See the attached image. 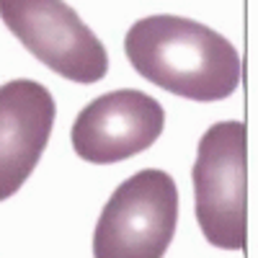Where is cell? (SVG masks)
I'll use <instances>...</instances> for the list:
<instances>
[{"label": "cell", "instance_id": "cell-3", "mask_svg": "<svg viewBox=\"0 0 258 258\" xmlns=\"http://www.w3.org/2000/svg\"><path fill=\"white\" fill-rule=\"evenodd\" d=\"M176 222V181L165 170L145 168L106 202L93 232V258H163Z\"/></svg>", "mask_w": 258, "mask_h": 258}, {"label": "cell", "instance_id": "cell-6", "mask_svg": "<svg viewBox=\"0 0 258 258\" xmlns=\"http://www.w3.org/2000/svg\"><path fill=\"white\" fill-rule=\"evenodd\" d=\"M57 106L41 83L18 78L0 85V202L29 181L49 142Z\"/></svg>", "mask_w": 258, "mask_h": 258}, {"label": "cell", "instance_id": "cell-4", "mask_svg": "<svg viewBox=\"0 0 258 258\" xmlns=\"http://www.w3.org/2000/svg\"><path fill=\"white\" fill-rule=\"evenodd\" d=\"M0 18L57 75L83 85L106 78V47L64 0H0Z\"/></svg>", "mask_w": 258, "mask_h": 258}, {"label": "cell", "instance_id": "cell-1", "mask_svg": "<svg viewBox=\"0 0 258 258\" xmlns=\"http://www.w3.org/2000/svg\"><path fill=\"white\" fill-rule=\"evenodd\" d=\"M132 68L158 88L191 101H222L240 85V54L214 29L181 16H147L124 36Z\"/></svg>", "mask_w": 258, "mask_h": 258}, {"label": "cell", "instance_id": "cell-5", "mask_svg": "<svg viewBox=\"0 0 258 258\" xmlns=\"http://www.w3.org/2000/svg\"><path fill=\"white\" fill-rule=\"evenodd\" d=\"M163 106L142 91L121 88L103 93L78 114L73 124V150L78 158L109 165L145 153L163 135Z\"/></svg>", "mask_w": 258, "mask_h": 258}, {"label": "cell", "instance_id": "cell-2", "mask_svg": "<svg viewBox=\"0 0 258 258\" xmlns=\"http://www.w3.org/2000/svg\"><path fill=\"white\" fill-rule=\"evenodd\" d=\"M191 178L197 222L207 243L243 250L248 238V132L243 121H217L207 129Z\"/></svg>", "mask_w": 258, "mask_h": 258}]
</instances>
